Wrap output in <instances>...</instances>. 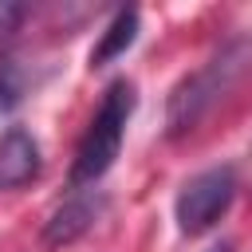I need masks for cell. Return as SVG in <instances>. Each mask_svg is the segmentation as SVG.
<instances>
[{
	"instance_id": "cell-2",
	"label": "cell",
	"mask_w": 252,
	"mask_h": 252,
	"mask_svg": "<svg viewBox=\"0 0 252 252\" xmlns=\"http://www.w3.org/2000/svg\"><path fill=\"white\" fill-rule=\"evenodd\" d=\"M134 106H138V91L130 79H110L102 98H98V110L91 118V126L83 130L79 146H75V158H71V173H67V185L75 193L83 189H94V181L106 177V169L114 165L118 150H122V138H126V122L134 118Z\"/></svg>"
},
{
	"instance_id": "cell-7",
	"label": "cell",
	"mask_w": 252,
	"mask_h": 252,
	"mask_svg": "<svg viewBox=\"0 0 252 252\" xmlns=\"http://www.w3.org/2000/svg\"><path fill=\"white\" fill-rule=\"evenodd\" d=\"M28 87H32L28 67H24L12 51H4V55H0V114L16 110V106L28 98Z\"/></svg>"
},
{
	"instance_id": "cell-4",
	"label": "cell",
	"mask_w": 252,
	"mask_h": 252,
	"mask_svg": "<svg viewBox=\"0 0 252 252\" xmlns=\"http://www.w3.org/2000/svg\"><path fill=\"white\" fill-rule=\"evenodd\" d=\"M102 213H106V197H102V193L83 189V193L67 197V201L43 220V244H47V248H67V244H75L79 236H87V232L98 224Z\"/></svg>"
},
{
	"instance_id": "cell-5",
	"label": "cell",
	"mask_w": 252,
	"mask_h": 252,
	"mask_svg": "<svg viewBox=\"0 0 252 252\" xmlns=\"http://www.w3.org/2000/svg\"><path fill=\"white\" fill-rule=\"evenodd\" d=\"M43 158H39V142L28 126H8L0 134V193L4 189H24L28 181H35Z\"/></svg>"
},
{
	"instance_id": "cell-3",
	"label": "cell",
	"mask_w": 252,
	"mask_h": 252,
	"mask_svg": "<svg viewBox=\"0 0 252 252\" xmlns=\"http://www.w3.org/2000/svg\"><path fill=\"white\" fill-rule=\"evenodd\" d=\"M236 201V169L232 165H209L193 173L177 197H173V220L181 236H201L209 232Z\"/></svg>"
},
{
	"instance_id": "cell-8",
	"label": "cell",
	"mask_w": 252,
	"mask_h": 252,
	"mask_svg": "<svg viewBox=\"0 0 252 252\" xmlns=\"http://www.w3.org/2000/svg\"><path fill=\"white\" fill-rule=\"evenodd\" d=\"M205 252H232V244H228V240H220V244H213V248H205Z\"/></svg>"
},
{
	"instance_id": "cell-1",
	"label": "cell",
	"mask_w": 252,
	"mask_h": 252,
	"mask_svg": "<svg viewBox=\"0 0 252 252\" xmlns=\"http://www.w3.org/2000/svg\"><path fill=\"white\" fill-rule=\"evenodd\" d=\"M252 71V35L224 39L197 71H189L165 98V134L181 138L197 130V122Z\"/></svg>"
},
{
	"instance_id": "cell-6",
	"label": "cell",
	"mask_w": 252,
	"mask_h": 252,
	"mask_svg": "<svg viewBox=\"0 0 252 252\" xmlns=\"http://www.w3.org/2000/svg\"><path fill=\"white\" fill-rule=\"evenodd\" d=\"M138 24H142L138 8H118V12L110 16V24L102 28L98 43L91 47V67H106L110 59L126 55V51L134 47V39H138Z\"/></svg>"
}]
</instances>
